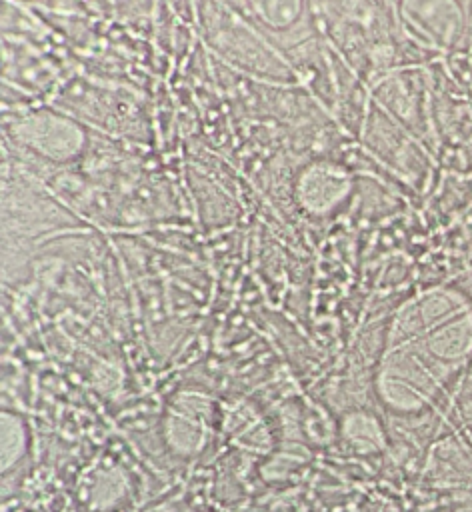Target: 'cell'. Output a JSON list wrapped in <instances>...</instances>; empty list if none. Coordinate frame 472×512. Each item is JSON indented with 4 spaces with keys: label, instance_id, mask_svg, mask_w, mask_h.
Here are the masks:
<instances>
[{
    "label": "cell",
    "instance_id": "7a4b0ae2",
    "mask_svg": "<svg viewBox=\"0 0 472 512\" xmlns=\"http://www.w3.org/2000/svg\"><path fill=\"white\" fill-rule=\"evenodd\" d=\"M12 132L22 146L54 162L72 160L86 144L84 130L52 110L28 112L12 124Z\"/></svg>",
    "mask_w": 472,
    "mask_h": 512
},
{
    "label": "cell",
    "instance_id": "5b68a950",
    "mask_svg": "<svg viewBox=\"0 0 472 512\" xmlns=\"http://www.w3.org/2000/svg\"><path fill=\"white\" fill-rule=\"evenodd\" d=\"M256 20L272 30L292 26L304 6V0H244Z\"/></svg>",
    "mask_w": 472,
    "mask_h": 512
},
{
    "label": "cell",
    "instance_id": "6da1fadb",
    "mask_svg": "<svg viewBox=\"0 0 472 512\" xmlns=\"http://www.w3.org/2000/svg\"><path fill=\"white\" fill-rule=\"evenodd\" d=\"M390 340L392 352L410 354L408 360H392V370L412 364V376H422L426 400L428 384H444L472 350L470 302L450 288L428 290L398 310Z\"/></svg>",
    "mask_w": 472,
    "mask_h": 512
},
{
    "label": "cell",
    "instance_id": "3957f363",
    "mask_svg": "<svg viewBox=\"0 0 472 512\" xmlns=\"http://www.w3.org/2000/svg\"><path fill=\"white\" fill-rule=\"evenodd\" d=\"M400 12L408 34L428 46H450L462 28L456 0H402Z\"/></svg>",
    "mask_w": 472,
    "mask_h": 512
},
{
    "label": "cell",
    "instance_id": "277c9868",
    "mask_svg": "<svg viewBox=\"0 0 472 512\" xmlns=\"http://www.w3.org/2000/svg\"><path fill=\"white\" fill-rule=\"evenodd\" d=\"M350 174L330 162H314L302 170L296 184V198L300 206L314 216H324L336 210L350 194Z\"/></svg>",
    "mask_w": 472,
    "mask_h": 512
}]
</instances>
